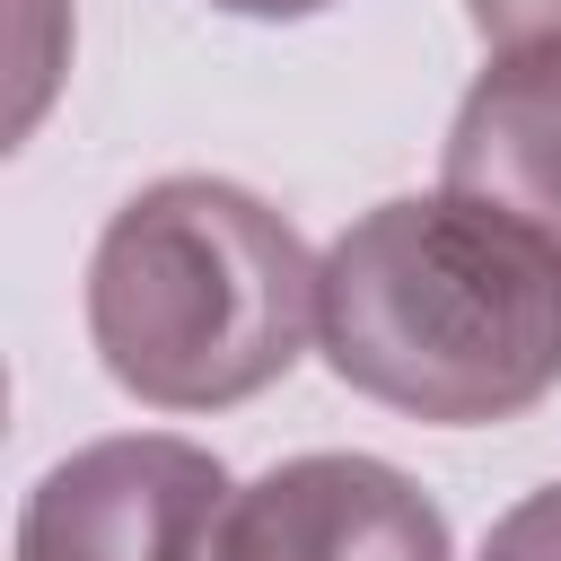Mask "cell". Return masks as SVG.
<instances>
[{"mask_svg":"<svg viewBox=\"0 0 561 561\" xmlns=\"http://www.w3.org/2000/svg\"><path fill=\"white\" fill-rule=\"evenodd\" d=\"M316 324L298 228L228 175L140 184L88 254V342L149 412H228L280 386Z\"/></svg>","mask_w":561,"mask_h":561,"instance_id":"2","label":"cell"},{"mask_svg":"<svg viewBox=\"0 0 561 561\" xmlns=\"http://www.w3.org/2000/svg\"><path fill=\"white\" fill-rule=\"evenodd\" d=\"M228 465L131 430L70 447L18 508V561H228Z\"/></svg>","mask_w":561,"mask_h":561,"instance_id":"3","label":"cell"},{"mask_svg":"<svg viewBox=\"0 0 561 561\" xmlns=\"http://www.w3.org/2000/svg\"><path fill=\"white\" fill-rule=\"evenodd\" d=\"M228 561H456V543L403 465L324 447L237 491Z\"/></svg>","mask_w":561,"mask_h":561,"instance_id":"4","label":"cell"},{"mask_svg":"<svg viewBox=\"0 0 561 561\" xmlns=\"http://www.w3.org/2000/svg\"><path fill=\"white\" fill-rule=\"evenodd\" d=\"M438 184L517 219L526 237H543L561 254V44L500 53L465 88V105L447 123Z\"/></svg>","mask_w":561,"mask_h":561,"instance_id":"5","label":"cell"},{"mask_svg":"<svg viewBox=\"0 0 561 561\" xmlns=\"http://www.w3.org/2000/svg\"><path fill=\"white\" fill-rule=\"evenodd\" d=\"M473 35L491 53H526V44H561V0H465Z\"/></svg>","mask_w":561,"mask_h":561,"instance_id":"7","label":"cell"},{"mask_svg":"<svg viewBox=\"0 0 561 561\" xmlns=\"http://www.w3.org/2000/svg\"><path fill=\"white\" fill-rule=\"evenodd\" d=\"M324 368L430 430H491L561 386V254L465 193H394L316 263Z\"/></svg>","mask_w":561,"mask_h":561,"instance_id":"1","label":"cell"},{"mask_svg":"<svg viewBox=\"0 0 561 561\" xmlns=\"http://www.w3.org/2000/svg\"><path fill=\"white\" fill-rule=\"evenodd\" d=\"M482 561H561V482H543V491H526L508 517H491Z\"/></svg>","mask_w":561,"mask_h":561,"instance_id":"6","label":"cell"},{"mask_svg":"<svg viewBox=\"0 0 561 561\" xmlns=\"http://www.w3.org/2000/svg\"><path fill=\"white\" fill-rule=\"evenodd\" d=\"M210 9H228V18H316L333 0H210Z\"/></svg>","mask_w":561,"mask_h":561,"instance_id":"8","label":"cell"}]
</instances>
